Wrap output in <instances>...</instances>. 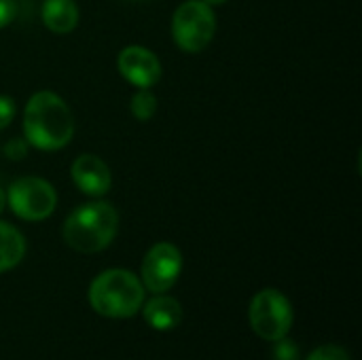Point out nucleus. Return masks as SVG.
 Listing matches in <instances>:
<instances>
[{
  "mask_svg": "<svg viewBox=\"0 0 362 360\" xmlns=\"http://www.w3.org/2000/svg\"><path fill=\"white\" fill-rule=\"evenodd\" d=\"M172 40L185 53H202L216 34V15L204 0H185L172 15Z\"/></svg>",
  "mask_w": 362,
  "mask_h": 360,
  "instance_id": "nucleus-4",
  "label": "nucleus"
},
{
  "mask_svg": "<svg viewBox=\"0 0 362 360\" xmlns=\"http://www.w3.org/2000/svg\"><path fill=\"white\" fill-rule=\"evenodd\" d=\"M28 151H30V144H28L25 138H11V140L4 144V149H2V153H4L6 159H11V161H21V159H25V157H28Z\"/></svg>",
  "mask_w": 362,
  "mask_h": 360,
  "instance_id": "nucleus-14",
  "label": "nucleus"
},
{
  "mask_svg": "<svg viewBox=\"0 0 362 360\" xmlns=\"http://www.w3.org/2000/svg\"><path fill=\"white\" fill-rule=\"evenodd\" d=\"M204 2H206V4H210V6L214 8V6H223V4H227L229 0H204Z\"/></svg>",
  "mask_w": 362,
  "mask_h": 360,
  "instance_id": "nucleus-20",
  "label": "nucleus"
},
{
  "mask_svg": "<svg viewBox=\"0 0 362 360\" xmlns=\"http://www.w3.org/2000/svg\"><path fill=\"white\" fill-rule=\"evenodd\" d=\"M25 257V238L23 233L0 221V274L17 267Z\"/></svg>",
  "mask_w": 362,
  "mask_h": 360,
  "instance_id": "nucleus-12",
  "label": "nucleus"
},
{
  "mask_svg": "<svg viewBox=\"0 0 362 360\" xmlns=\"http://www.w3.org/2000/svg\"><path fill=\"white\" fill-rule=\"evenodd\" d=\"M23 138L32 149L59 151L74 138V117L70 106L55 91H36L23 108Z\"/></svg>",
  "mask_w": 362,
  "mask_h": 360,
  "instance_id": "nucleus-1",
  "label": "nucleus"
},
{
  "mask_svg": "<svg viewBox=\"0 0 362 360\" xmlns=\"http://www.w3.org/2000/svg\"><path fill=\"white\" fill-rule=\"evenodd\" d=\"M144 320L155 331H170L182 320V306L174 297L157 295L144 303Z\"/></svg>",
  "mask_w": 362,
  "mask_h": 360,
  "instance_id": "nucleus-11",
  "label": "nucleus"
},
{
  "mask_svg": "<svg viewBox=\"0 0 362 360\" xmlns=\"http://www.w3.org/2000/svg\"><path fill=\"white\" fill-rule=\"evenodd\" d=\"M6 204L11 212L28 223H40L55 212L57 191L40 176H21L6 189Z\"/></svg>",
  "mask_w": 362,
  "mask_h": 360,
  "instance_id": "nucleus-5",
  "label": "nucleus"
},
{
  "mask_svg": "<svg viewBox=\"0 0 362 360\" xmlns=\"http://www.w3.org/2000/svg\"><path fill=\"white\" fill-rule=\"evenodd\" d=\"M308 360H352L350 359V354L341 348V346H333V344H329V346H320V348H316Z\"/></svg>",
  "mask_w": 362,
  "mask_h": 360,
  "instance_id": "nucleus-15",
  "label": "nucleus"
},
{
  "mask_svg": "<svg viewBox=\"0 0 362 360\" xmlns=\"http://www.w3.org/2000/svg\"><path fill=\"white\" fill-rule=\"evenodd\" d=\"M117 233L119 212L104 199L81 204L66 216L62 227L64 242L81 255H93L108 248Z\"/></svg>",
  "mask_w": 362,
  "mask_h": 360,
  "instance_id": "nucleus-2",
  "label": "nucleus"
},
{
  "mask_svg": "<svg viewBox=\"0 0 362 360\" xmlns=\"http://www.w3.org/2000/svg\"><path fill=\"white\" fill-rule=\"evenodd\" d=\"M78 17L74 0H45L40 6V19L53 34H70L78 25Z\"/></svg>",
  "mask_w": 362,
  "mask_h": 360,
  "instance_id": "nucleus-10",
  "label": "nucleus"
},
{
  "mask_svg": "<svg viewBox=\"0 0 362 360\" xmlns=\"http://www.w3.org/2000/svg\"><path fill=\"white\" fill-rule=\"evenodd\" d=\"M272 359L274 360H299V348L297 344L288 342L286 337L278 339L276 342V348L272 352Z\"/></svg>",
  "mask_w": 362,
  "mask_h": 360,
  "instance_id": "nucleus-16",
  "label": "nucleus"
},
{
  "mask_svg": "<svg viewBox=\"0 0 362 360\" xmlns=\"http://www.w3.org/2000/svg\"><path fill=\"white\" fill-rule=\"evenodd\" d=\"M248 316L252 331L267 342H278L286 337L295 318L291 301L284 293L276 289H265L257 293L250 301Z\"/></svg>",
  "mask_w": 362,
  "mask_h": 360,
  "instance_id": "nucleus-6",
  "label": "nucleus"
},
{
  "mask_svg": "<svg viewBox=\"0 0 362 360\" xmlns=\"http://www.w3.org/2000/svg\"><path fill=\"white\" fill-rule=\"evenodd\" d=\"M157 104H159V100L151 89H138L129 100V110H132L136 121L146 123V121H151L155 117Z\"/></svg>",
  "mask_w": 362,
  "mask_h": 360,
  "instance_id": "nucleus-13",
  "label": "nucleus"
},
{
  "mask_svg": "<svg viewBox=\"0 0 362 360\" xmlns=\"http://www.w3.org/2000/svg\"><path fill=\"white\" fill-rule=\"evenodd\" d=\"M127 2H142V0H127Z\"/></svg>",
  "mask_w": 362,
  "mask_h": 360,
  "instance_id": "nucleus-21",
  "label": "nucleus"
},
{
  "mask_svg": "<svg viewBox=\"0 0 362 360\" xmlns=\"http://www.w3.org/2000/svg\"><path fill=\"white\" fill-rule=\"evenodd\" d=\"M180 272H182V252L170 242H157L155 246L148 248V252L142 259L140 282L144 289L159 295L176 284Z\"/></svg>",
  "mask_w": 362,
  "mask_h": 360,
  "instance_id": "nucleus-7",
  "label": "nucleus"
},
{
  "mask_svg": "<svg viewBox=\"0 0 362 360\" xmlns=\"http://www.w3.org/2000/svg\"><path fill=\"white\" fill-rule=\"evenodd\" d=\"M4 208H6V193H4V189L0 187V214L4 212Z\"/></svg>",
  "mask_w": 362,
  "mask_h": 360,
  "instance_id": "nucleus-19",
  "label": "nucleus"
},
{
  "mask_svg": "<svg viewBox=\"0 0 362 360\" xmlns=\"http://www.w3.org/2000/svg\"><path fill=\"white\" fill-rule=\"evenodd\" d=\"M15 115H17V104H15V100H13L11 95L0 93V132L6 129V127L13 123Z\"/></svg>",
  "mask_w": 362,
  "mask_h": 360,
  "instance_id": "nucleus-17",
  "label": "nucleus"
},
{
  "mask_svg": "<svg viewBox=\"0 0 362 360\" xmlns=\"http://www.w3.org/2000/svg\"><path fill=\"white\" fill-rule=\"evenodd\" d=\"M19 6L15 0H0V30L11 25L17 19Z\"/></svg>",
  "mask_w": 362,
  "mask_h": 360,
  "instance_id": "nucleus-18",
  "label": "nucleus"
},
{
  "mask_svg": "<svg viewBox=\"0 0 362 360\" xmlns=\"http://www.w3.org/2000/svg\"><path fill=\"white\" fill-rule=\"evenodd\" d=\"M119 74L138 89H151L159 83L163 68L161 59L142 45H127L119 51L117 57Z\"/></svg>",
  "mask_w": 362,
  "mask_h": 360,
  "instance_id": "nucleus-8",
  "label": "nucleus"
},
{
  "mask_svg": "<svg viewBox=\"0 0 362 360\" xmlns=\"http://www.w3.org/2000/svg\"><path fill=\"white\" fill-rule=\"evenodd\" d=\"M70 178L87 197H104L112 187V172L108 163L91 153H81L70 166Z\"/></svg>",
  "mask_w": 362,
  "mask_h": 360,
  "instance_id": "nucleus-9",
  "label": "nucleus"
},
{
  "mask_svg": "<svg viewBox=\"0 0 362 360\" xmlns=\"http://www.w3.org/2000/svg\"><path fill=\"white\" fill-rule=\"evenodd\" d=\"M87 297L104 318H132L144 303V286L129 269H106L93 278Z\"/></svg>",
  "mask_w": 362,
  "mask_h": 360,
  "instance_id": "nucleus-3",
  "label": "nucleus"
}]
</instances>
